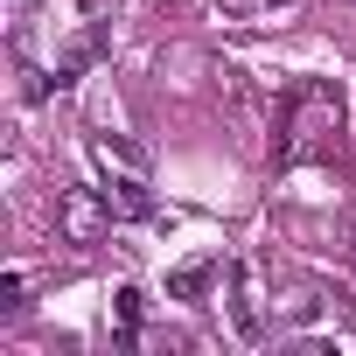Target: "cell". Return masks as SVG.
I'll use <instances>...</instances> for the list:
<instances>
[{
    "label": "cell",
    "mask_w": 356,
    "mask_h": 356,
    "mask_svg": "<svg viewBox=\"0 0 356 356\" xmlns=\"http://www.w3.org/2000/svg\"><path fill=\"white\" fill-rule=\"evenodd\" d=\"M63 224H70V238H91V231H98V217H91L84 203H63Z\"/></svg>",
    "instance_id": "5b68a950"
},
{
    "label": "cell",
    "mask_w": 356,
    "mask_h": 356,
    "mask_svg": "<svg viewBox=\"0 0 356 356\" xmlns=\"http://www.w3.org/2000/svg\"><path fill=\"white\" fill-rule=\"evenodd\" d=\"M335 126H342L335 91H328V84H307V91H293V98H286L280 133H273V154H280V161H300V154L328 147V133H335Z\"/></svg>",
    "instance_id": "6da1fadb"
},
{
    "label": "cell",
    "mask_w": 356,
    "mask_h": 356,
    "mask_svg": "<svg viewBox=\"0 0 356 356\" xmlns=\"http://www.w3.org/2000/svg\"><path fill=\"white\" fill-rule=\"evenodd\" d=\"M105 210H112V217H147V210H154V203H147V175H133V168H126L119 182L105 189Z\"/></svg>",
    "instance_id": "7a4b0ae2"
},
{
    "label": "cell",
    "mask_w": 356,
    "mask_h": 356,
    "mask_svg": "<svg viewBox=\"0 0 356 356\" xmlns=\"http://www.w3.org/2000/svg\"><path fill=\"white\" fill-rule=\"evenodd\" d=\"M105 161H119V168L147 175V147H133V140H119V133H105Z\"/></svg>",
    "instance_id": "277c9868"
},
{
    "label": "cell",
    "mask_w": 356,
    "mask_h": 356,
    "mask_svg": "<svg viewBox=\"0 0 356 356\" xmlns=\"http://www.w3.org/2000/svg\"><path fill=\"white\" fill-rule=\"evenodd\" d=\"M210 280H217V266H210V259H196V266H175V273H168V293H175V300H196Z\"/></svg>",
    "instance_id": "3957f363"
},
{
    "label": "cell",
    "mask_w": 356,
    "mask_h": 356,
    "mask_svg": "<svg viewBox=\"0 0 356 356\" xmlns=\"http://www.w3.org/2000/svg\"><path fill=\"white\" fill-rule=\"evenodd\" d=\"M112 300H119V328H126V335H133V328H140V293H133V286H119V293H112Z\"/></svg>",
    "instance_id": "8992f818"
}]
</instances>
